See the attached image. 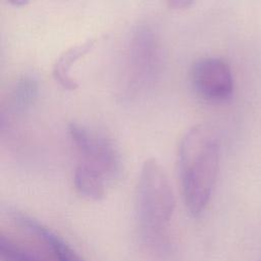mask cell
I'll return each instance as SVG.
<instances>
[{"label":"cell","mask_w":261,"mask_h":261,"mask_svg":"<svg viewBox=\"0 0 261 261\" xmlns=\"http://www.w3.org/2000/svg\"><path fill=\"white\" fill-rule=\"evenodd\" d=\"M12 221L28 234L37 240L52 255L55 261H85L62 238L40 223L32 216L12 209L9 211Z\"/></svg>","instance_id":"8992f818"},{"label":"cell","mask_w":261,"mask_h":261,"mask_svg":"<svg viewBox=\"0 0 261 261\" xmlns=\"http://www.w3.org/2000/svg\"><path fill=\"white\" fill-rule=\"evenodd\" d=\"M194 3V0H167V4L171 9L174 10H184L191 7Z\"/></svg>","instance_id":"8fae6325"},{"label":"cell","mask_w":261,"mask_h":261,"mask_svg":"<svg viewBox=\"0 0 261 261\" xmlns=\"http://www.w3.org/2000/svg\"><path fill=\"white\" fill-rule=\"evenodd\" d=\"M159 40L149 25L136 28L128 45V85L135 91L150 87L158 76L161 67Z\"/></svg>","instance_id":"3957f363"},{"label":"cell","mask_w":261,"mask_h":261,"mask_svg":"<svg viewBox=\"0 0 261 261\" xmlns=\"http://www.w3.org/2000/svg\"><path fill=\"white\" fill-rule=\"evenodd\" d=\"M107 179L90 168L76 164L73 173V184L76 192L86 199L100 200L106 194Z\"/></svg>","instance_id":"ba28073f"},{"label":"cell","mask_w":261,"mask_h":261,"mask_svg":"<svg viewBox=\"0 0 261 261\" xmlns=\"http://www.w3.org/2000/svg\"><path fill=\"white\" fill-rule=\"evenodd\" d=\"M190 81L194 92L209 103L228 101L233 93V76L229 65L218 57H202L191 66Z\"/></svg>","instance_id":"5b68a950"},{"label":"cell","mask_w":261,"mask_h":261,"mask_svg":"<svg viewBox=\"0 0 261 261\" xmlns=\"http://www.w3.org/2000/svg\"><path fill=\"white\" fill-rule=\"evenodd\" d=\"M39 96V84L33 76L20 77L12 88L10 102L13 110L23 112L30 109Z\"/></svg>","instance_id":"9c48e42d"},{"label":"cell","mask_w":261,"mask_h":261,"mask_svg":"<svg viewBox=\"0 0 261 261\" xmlns=\"http://www.w3.org/2000/svg\"><path fill=\"white\" fill-rule=\"evenodd\" d=\"M95 39H88L83 43H80L66 49L56 59L53 65L52 74L54 80L63 89L68 91H74L79 87V84L70 74L72 65H74L79 59L83 58L88 53H90L92 49L95 47Z\"/></svg>","instance_id":"52a82bcc"},{"label":"cell","mask_w":261,"mask_h":261,"mask_svg":"<svg viewBox=\"0 0 261 261\" xmlns=\"http://www.w3.org/2000/svg\"><path fill=\"white\" fill-rule=\"evenodd\" d=\"M175 198L169 178L162 165L147 159L140 171L136 193V214L144 238L158 240L169 223Z\"/></svg>","instance_id":"7a4b0ae2"},{"label":"cell","mask_w":261,"mask_h":261,"mask_svg":"<svg viewBox=\"0 0 261 261\" xmlns=\"http://www.w3.org/2000/svg\"><path fill=\"white\" fill-rule=\"evenodd\" d=\"M7 2L10 3L12 6L22 7V6H25L27 4H29L30 0H7Z\"/></svg>","instance_id":"7c38bea8"},{"label":"cell","mask_w":261,"mask_h":261,"mask_svg":"<svg viewBox=\"0 0 261 261\" xmlns=\"http://www.w3.org/2000/svg\"><path fill=\"white\" fill-rule=\"evenodd\" d=\"M68 134L79 155L77 164L100 173L107 180L117 174L119 155L108 138L77 122L68 124Z\"/></svg>","instance_id":"277c9868"},{"label":"cell","mask_w":261,"mask_h":261,"mask_svg":"<svg viewBox=\"0 0 261 261\" xmlns=\"http://www.w3.org/2000/svg\"><path fill=\"white\" fill-rule=\"evenodd\" d=\"M219 145L203 126L189 128L179 142L177 169L185 205L197 217L206 209L219 167Z\"/></svg>","instance_id":"6da1fadb"},{"label":"cell","mask_w":261,"mask_h":261,"mask_svg":"<svg viewBox=\"0 0 261 261\" xmlns=\"http://www.w3.org/2000/svg\"><path fill=\"white\" fill-rule=\"evenodd\" d=\"M0 261H44L20 243L5 236H0Z\"/></svg>","instance_id":"30bf717a"}]
</instances>
